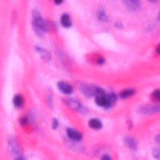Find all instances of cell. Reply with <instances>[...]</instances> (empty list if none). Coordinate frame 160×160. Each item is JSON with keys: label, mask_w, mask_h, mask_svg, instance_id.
Returning a JSON list of instances; mask_svg holds the SVG:
<instances>
[{"label": "cell", "mask_w": 160, "mask_h": 160, "mask_svg": "<svg viewBox=\"0 0 160 160\" xmlns=\"http://www.w3.org/2000/svg\"><path fill=\"white\" fill-rule=\"evenodd\" d=\"M101 160H112V157L106 154V155H102V157H101Z\"/></svg>", "instance_id": "obj_18"}, {"label": "cell", "mask_w": 160, "mask_h": 160, "mask_svg": "<svg viewBox=\"0 0 160 160\" xmlns=\"http://www.w3.org/2000/svg\"><path fill=\"white\" fill-rule=\"evenodd\" d=\"M158 111H160V106H152V108H141V112H149V114L158 112Z\"/></svg>", "instance_id": "obj_13"}, {"label": "cell", "mask_w": 160, "mask_h": 160, "mask_svg": "<svg viewBox=\"0 0 160 160\" xmlns=\"http://www.w3.org/2000/svg\"><path fill=\"white\" fill-rule=\"evenodd\" d=\"M88 127L91 130H101L102 128V122H101L99 118H91L90 122H88Z\"/></svg>", "instance_id": "obj_9"}, {"label": "cell", "mask_w": 160, "mask_h": 160, "mask_svg": "<svg viewBox=\"0 0 160 160\" xmlns=\"http://www.w3.org/2000/svg\"><path fill=\"white\" fill-rule=\"evenodd\" d=\"M158 19H160V13H158Z\"/></svg>", "instance_id": "obj_25"}, {"label": "cell", "mask_w": 160, "mask_h": 160, "mask_svg": "<svg viewBox=\"0 0 160 160\" xmlns=\"http://www.w3.org/2000/svg\"><path fill=\"white\" fill-rule=\"evenodd\" d=\"M123 3L130 11H138L141 8V0H123Z\"/></svg>", "instance_id": "obj_5"}, {"label": "cell", "mask_w": 160, "mask_h": 160, "mask_svg": "<svg viewBox=\"0 0 160 160\" xmlns=\"http://www.w3.org/2000/svg\"><path fill=\"white\" fill-rule=\"evenodd\" d=\"M66 133H68V136L71 139H74V141H80V139H82V133L74 130V128H68V130H66Z\"/></svg>", "instance_id": "obj_7"}, {"label": "cell", "mask_w": 160, "mask_h": 160, "mask_svg": "<svg viewBox=\"0 0 160 160\" xmlns=\"http://www.w3.org/2000/svg\"><path fill=\"white\" fill-rule=\"evenodd\" d=\"M149 2H152V3H155V2H157V0H149Z\"/></svg>", "instance_id": "obj_24"}, {"label": "cell", "mask_w": 160, "mask_h": 160, "mask_svg": "<svg viewBox=\"0 0 160 160\" xmlns=\"http://www.w3.org/2000/svg\"><path fill=\"white\" fill-rule=\"evenodd\" d=\"M151 96H152V99H154L155 102H160V90H154Z\"/></svg>", "instance_id": "obj_14"}, {"label": "cell", "mask_w": 160, "mask_h": 160, "mask_svg": "<svg viewBox=\"0 0 160 160\" xmlns=\"http://www.w3.org/2000/svg\"><path fill=\"white\" fill-rule=\"evenodd\" d=\"M13 106H15L16 109H21L24 106V98L22 95H15V98H13Z\"/></svg>", "instance_id": "obj_10"}, {"label": "cell", "mask_w": 160, "mask_h": 160, "mask_svg": "<svg viewBox=\"0 0 160 160\" xmlns=\"http://www.w3.org/2000/svg\"><path fill=\"white\" fill-rule=\"evenodd\" d=\"M66 102H68L71 108H74V111H77V112H80V114H85V112H87V108L80 104L77 99H66Z\"/></svg>", "instance_id": "obj_3"}, {"label": "cell", "mask_w": 160, "mask_h": 160, "mask_svg": "<svg viewBox=\"0 0 160 160\" xmlns=\"http://www.w3.org/2000/svg\"><path fill=\"white\" fill-rule=\"evenodd\" d=\"M157 53H160V45H158V47H157Z\"/></svg>", "instance_id": "obj_23"}, {"label": "cell", "mask_w": 160, "mask_h": 160, "mask_svg": "<svg viewBox=\"0 0 160 160\" xmlns=\"http://www.w3.org/2000/svg\"><path fill=\"white\" fill-rule=\"evenodd\" d=\"M15 160H24V158H22V157H21V155H19V157H16V158H15Z\"/></svg>", "instance_id": "obj_22"}, {"label": "cell", "mask_w": 160, "mask_h": 160, "mask_svg": "<svg viewBox=\"0 0 160 160\" xmlns=\"http://www.w3.org/2000/svg\"><path fill=\"white\" fill-rule=\"evenodd\" d=\"M127 144L130 146V149H136V146H138V142L131 138H127Z\"/></svg>", "instance_id": "obj_15"}, {"label": "cell", "mask_w": 160, "mask_h": 160, "mask_svg": "<svg viewBox=\"0 0 160 160\" xmlns=\"http://www.w3.org/2000/svg\"><path fill=\"white\" fill-rule=\"evenodd\" d=\"M32 26H34L35 32H37L40 37H43V35L48 32L47 22H45V19L42 18V15H40V13H38L37 10H34V11H32Z\"/></svg>", "instance_id": "obj_1"}, {"label": "cell", "mask_w": 160, "mask_h": 160, "mask_svg": "<svg viewBox=\"0 0 160 160\" xmlns=\"http://www.w3.org/2000/svg\"><path fill=\"white\" fill-rule=\"evenodd\" d=\"M155 141H157V142L160 144V135H157V138H155Z\"/></svg>", "instance_id": "obj_21"}, {"label": "cell", "mask_w": 160, "mask_h": 160, "mask_svg": "<svg viewBox=\"0 0 160 160\" xmlns=\"http://www.w3.org/2000/svg\"><path fill=\"white\" fill-rule=\"evenodd\" d=\"M10 146H11V152L15 154L16 157H19V152H21V148H19V144L16 142V139L15 138H11L10 139Z\"/></svg>", "instance_id": "obj_8"}, {"label": "cell", "mask_w": 160, "mask_h": 160, "mask_svg": "<svg viewBox=\"0 0 160 160\" xmlns=\"http://www.w3.org/2000/svg\"><path fill=\"white\" fill-rule=\"evenodd\" d=\"M55 3H56V5H59V3H62V0H55Z\"/></svg>", "instance_id": "obj_20"}, {"label": "cell", "mask_w": 160, "mask_h": 160, "mask_svg": "<svg viewBox=\"0 0 160 160\" xmlns=\"http://www.w3.org/2000/svg\"><path fill=\"white\" fill-rule=\"evenodd\" d=\"M78 90L82 91L87 98H93V96H95V93H96V87H88V85H83V83H80Z\"/></svg>", "instance_id": "obj_2"}, {"label": "cell", "mask_w": 160, "mask_h": 160, "mask_svg": "<svg viewBox=\"0 0 160 160\" xmlns=\"http://www.w3.org/2000/svg\"><path fill=\"white\" fill-rule=\"evenodd\" d=\"M152 155H154L157 160H160V148H155V149L152 151Z\"/></svg>", "instance_id": "obj_17"}, {"label": "cell", "mask_w": 160, "mask_h": 160, "mask_svg": "<svg viewBox=\"0 0 160 160\" xmlns=\"http://www.w3.org/2000/svg\"><path fill=\"white\" fill-rule=\"evenodd\" d=\"M98 16H99V21H102V22H106V21L109 19L108 16H106V13H104L102 10H98Z\"/></svg>", "instance_id": "obj_16"}, {"label": "cell", "mask_w": 160, "mask_h": 160, "mask_svg": "<svg viewBox=\"0 0 160 160\" xmlns=\"http://www.w3.org/2000/svg\"><path fill=\"white\" fill-rule=\"evenodd\" d=\"M35 51H37V53H40L42 59H45V61H50V59H51L50 51H47V50H43V48H40V47H35Z\"/></svg>", "instance_id": "obj_11"}, {"label": "cell", "mask_w": 160, "mask_h": 160, "mask_svg": "<svg viewBox=\"0 0 160 160\" xmlns=\"http://www.w3.org/2000/svg\"><path fill=\"white\" fill-rule=\"evenodd\" d=\"M53 128H58V120H56V118L53 120Z\"/></svg>", "instance_id": "obj_19"}, {"label": "cell", "mask_w": 160, "mask_h": 160, "mask_svg": "<svg viewBox=\"0 0 160 160\" xmlns=\"http://www.w3.org/2000/svg\"><path fill=\"white\" fill-rule=\"evenodd\" d=\"M133 95H135V90H133V88H127V90H122V91H120V98H122V99H127V98H131Z\"/></svg>", "instance_id": "obj_12"}, {"label": "cell", "mask_w": 160, "mask_h": 160, "mask_svg": "<svg viewBox=\"0 0 160 160\" xmlns=\"http://www.w3.org/2000/svg\"><path fill=\"white\" fill-rule=\"evenodd\" d=\"M58 88H59V91L62 93V95H72V91H74V88H72V85L71 83H68V82H58Z\"/></svg>", "instance_id": "obj_4"}, {"label": "cell", "mask_w": 160, "mask_h": 160, "mask_svg": "<svg viewBox=\"0 0 160 160\" xmlns=\"http://www.w3.org/2000/svg\"><path fill=\"white\" fill-rule=\"evenodd\" d=\"M59 21H61V26H62L64 29H69L71 26H72V19H71V16L68 15V13H62Z\"/></svg>", "instance_id": "obj_6"}]
</instances>
